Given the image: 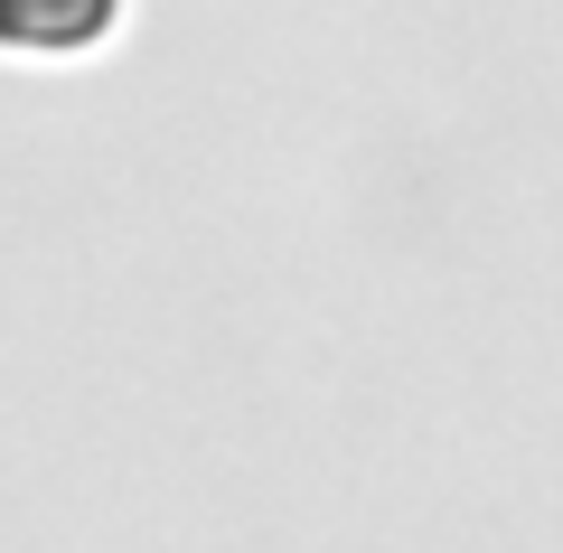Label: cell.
I'll use <instances>...</instances> for the list:
<instances>
[{
    "label": "cell",
    "instance_id": "6da1fadb",
    "mask_svg": "<svg viewBox=\"0 0 563 553\" xmlns=\"http://www.w3.org/2000/svg\"><path fill=\"white\" fill-rule=\"evenodd\" d=\"M122 0H0V57H38V66H66V57H95L113 38Z\"/></svg>",
    "mask_w": 563,
    "mask_h": 553
}]
</instances>
